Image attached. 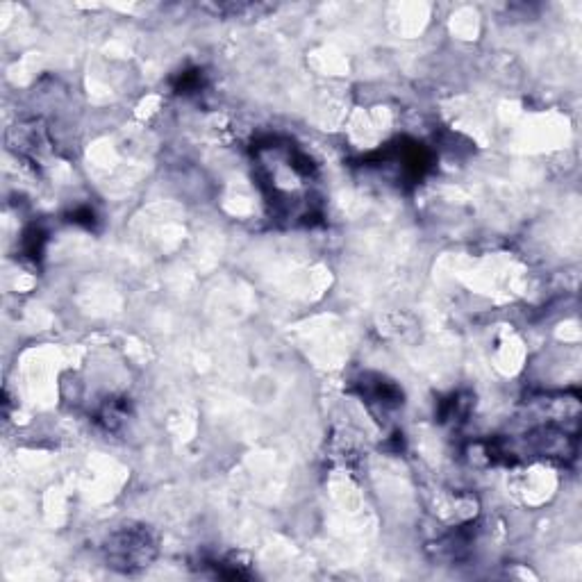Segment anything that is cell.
<instances>
[{
    "label": "cell",
    "instance_id": "6da1fadb",
    "mask_svg": "<svg viewBox=\"0 0 582 582\" xmlns=\"http://www.w3.org/2000/svg\"><path fill=\"white\" fill-rule=\"evenodd\" d=\"M255 178L273 219L312 226L323 216L319 171L312 157L285 137H266L253 146Z\"/></svg>",
    "mask_w": 582,
    "mask_h": 582
},
{
    "label": "cell",
    "instance_id": "7a4b0ae2",
    "mask_svg": "<svg viewBox=\"0 0 582 582\" xmlns=\"http://www.w3.org/2000/svg\"><path fill=\"white\" fill-rule=\"evenodd\" d=\"M103 551L107 567L123 573H137L151 567L157 557V539L146 526L128 523L105 539Z\"/></svg>",
    "mask_w": 582,
    "mask_h": 582
},
{
    "label": "cell",
    "instance_id": "3957f363",
    "mask_svg": "<svg viewBox=\"0 0 582 582\" xmlns=\"http://www.w3.org/2000/svg\"><path fill=\"white\" fill-rule=\"evenodd\" d=\"M373 164H380L382 169L396 171V178L401 182H419L430 169L432 155L419 141L401 139L394 146L380 151Z\"/></svg>",
    "mask_w": 582,
    "mask_h": 582
},
{
    "label": "cell",
    "instance_id": "277c9868",
    "mask_svg": "<svg viewBox=\"0 0 582 582\" xmlns=\"http://www.w3.org/2000/svg\"><path fill=\"white\" fill-rule=\"evenodd\" d=\"M357 389H360L364 403L371 407V412L387 414L396 412L403 405L401 389L392 380H385L382 376H364L362 382H357Z\"/></svg>",
    "mask_w": 582,
    "mask_h": 582
},
{
    "label": "cell",
    "instance_id": "5b68a950",
    "mask_svg": "<svg viewBox=\"0 0 582 582\" xmlns=\"http://www.w3.org/2000/svg\"><path fill=\"white\" fill-rule=\"evenodd\" d=\"M10 148L26 160L37 162L41 155L48 151L51 141H48L46 128L41 126L39 121H26V123H16L10 130Z\"/></svg>",
    "mask_w": 582,
    "mask_h": 582
},
{
    "label": "cell",
    "instance_id": "8992f818",
    "mask_svg": "<svg viewBox=\"0 0 582 582\" xmlns=\"http://www.w3.org/2000/svg\"><path fill=\"white\" fill-rule=\"evenodd\" d=\"M467 414H469V401H464L460 394L451 396L448 401H444L442 410H439V417H442V421H453V423L464 421L467 419Z\"/></svg>",
    "mask_w": 582,
    "mask_h": 582
},
{
    "label": "cell",
    "instance_id": "52a82bcc",
    "mask_svg": "<svg viewBox=\"0 0 582 582\" xmlns=\"http://www.w3.org/2000/svg\"><path fill=\"white\" fill-rule=\"evenodd\" d=\"M44 232L37 230V228H32L26 232V237H23V253H26V257H30V260H41V253H44Z\"/></svg>",
    "mask_w": 582,
    "mask_h": 582
},
{
    "label": "cell",
    "instance_id": "ba28073f",
    "mask_svg": "<svg viewBox=\"0 0 582 582\" xmlns=\"http://www.w3.org/2000/svg\"><path fill=\"white\" fill-rule=\"evenodd\" d=\"M203 87V71H185L176 87L180 94H191V91H201Z\"/></svg>",
    "mask_w": 582,
    "mask_h": 582
}]
</instances>
